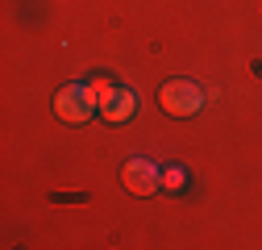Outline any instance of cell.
Listing matches in <instances>:
<instances>
[{"label":"cell","mask_w":262,"mask_h":250,"mask_svg":"<svg viewBox=\"0 0 262 250\" xmlns=\"http://www.w3.org/2000/svg\"><path fill=\"white\" fill-rule=\"evenodd\" d=\"M88 88H92V96H96V100H100V105H104V100L113 96V88H117V84H108V79H92Z\"/></svg>","instance_id":"8992f818"},{"label":"cell","mask_w":262,"mask_h":250,"mask_svg":"<svg viewBox=\"0 0 262 250\" xmlns=\"http://www.w3.org/2000/svg\"><path fill=\"white\" fill-rule=\"evenodd\" d=\"M121 183H125V192H134V196H154L162 187V171L150 159H129L125 171H121Z\"/></svg>","instance_id":"3957f363"},{"label":"cell","mask_w":262,"mask_h":250,"mask_svg":"<svg viewBox=\"0 0 262 250\" xmlns=\"http://www.w3.org/2000/svg\"><path fill=\"white\" fill-rule=\"evenodd\" d=\"M134 109H138V96H134V92H129V88H113V96L100 105V117L113 121V125H121V121L134 117Z\"/></svg>","instance_id":"277c9868"},{"label":"cell","mask_w":262,"mask_h":250,"mask_svg":"<svg viewBox=\"0 0 262 250\" xmlns=\"http://www.w3.org/2000/svg\"><path fill=\"white\" fill-rule=\"evenodd\" d=\"M183 183H187V171L183 167H162V187H167V192H179Z\"/></svg>","instance_id":"5b68a950"},{"label":"cell","mask_w":262,"mask_h":250,"mask_svg":"<svg viewBox=\"0 0 262 250\" xmlns=\"http://www.w3.org/2000/svg\"><path fill=\"white\" fill-rule=\"evenodd\" d=\"M54 113H58V121L83 125V121H92V113H100V100L92 96L88 84H67V88H58V96H54Z\"/></svg>","instance_id":"7a4b0ae2"},{"label":"cell","mask_w":262,"mask_h":250,"mask_svg":"<svg viewBox=\"0 0 262 250\" xmlns=\"http://www.w3.org/2000/svg\"><path fill=\"white\" fill-rule=\"evenodd\" d=\"M158 105L167 117H195L204 109V88L191 84V79H171L158 88Z\"/></svg>","instance_id":"6da1fadb"}]
</instances>
